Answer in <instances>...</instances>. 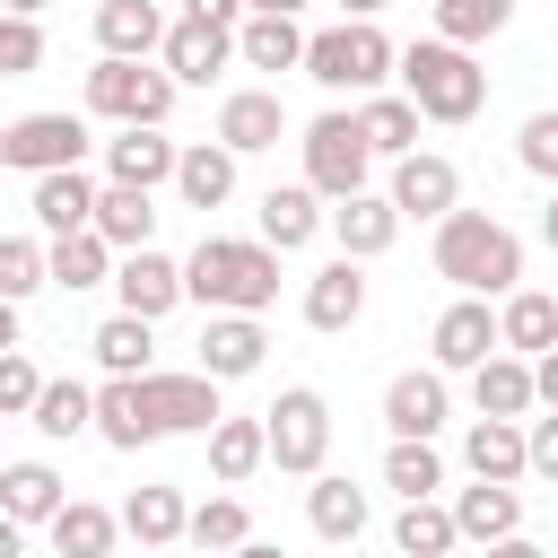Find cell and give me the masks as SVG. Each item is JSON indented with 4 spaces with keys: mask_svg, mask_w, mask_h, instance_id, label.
I'll return each mask as SVG.
<instances>
[{
    "mask_svg": "<svg viewBox=\"0 0 558 558\" xmlns=\"http://www.w3.org/2000/svg\"><path fill=\"white\" fill-rule=\"evenodd\" d=\"M227 410H218V384L192 366V375H105V392H96V436L113 445V453H140V445H157V436H209Z\"/></svg>",
    "mask_w": 558,
    "mask_h": 558,
    "instance_id": "1",
    "label": "cell"
},
{
    "mask_svg": "<svg viewBox=\"0 0 558 558\" xmlns=\"http://www.w3.org/2000/svg\"><path fill=\"white\" fill-rule=\"evenodd\" d=\"M183 296H201L209 314H262L279 305V253L262 235H201L183 262Z\"/></svg>",
    "mask_w": 558,
    "mask_h": 558,
    "instance_id": "2",
    "label": "cell"
},
{
    "mask_svg": "<svg viewBox=\"0 0 558 558\" xmlns=\"http://www.w3.org/2000/svg\"><path fill=\"white\" fill-rule=\"evenodd\" d=\"M436 279H453L462 296H514V279H523L514 227L488 209H445L436 218Z\"/></svg>",
    "mask_w": 558,
    "mask_h": 558,
    "instance_id": "3",
    "label": "cell"
},
{
    "mask_svg": "<svg viewBox=\"0 0 558 558\" xmlns=\"http://www.w3.org/2000/svg\"><path fill=\"white\" fill-rule=\"evenodd\" d=\"M392 78H401V96L418 105V122H471L480 105H488V70L462 52V44H410L401 61H392Z\"/></svg>",
    "mask_w": 558,
    "mask_h": 558,
    "instance_id": "4",
    "label": "cell"
},
{
    "mask_svg": "<svg viewBox=\"0 0 558 558\" xmlns=\"http://www.w3.org/2000/svg\"><path fill=\"white\" fill-rule=\"evenodd\" d=\"M392 35L384 26H357V17H340V26H323V35H305V78L323 87V96H384V78H392Z\"/></svg>",
    "mask_w": 558,
    "mask_h": 558,
    "instance_id": "5",
    "label": "cell"
},
{
    "mask_svg": "<svg viewBox=\"0 0 558 558\" xmlns=\"http://www.w3.org/2000/svg\"><path fill=\"white\" fill-rule=\"evenodd\" d=\"M87 113H105V122H122V131H166L174 78L148 70V61H96V70H87Z\"/></svg>",
    "mask_w": 558,
    "mask_h": 558,
    "instance_id": "6",
    "label": "cell"
},
{
    "mask_svg": "<svg viewBox=\"0 0 558 558\" xmlns=\"http://www.w3.org/2000/svg\"><path fill=\"white\" fill-rule=\"evenodd\" d=\"M366 166H375V148H366V131H357V113H314V122H305V192H314V201L366 192Z\"/></svg>",
    "mask_w": 558,
    "mask_h": 558,
    "instance_id": "7",
    "label": "cell"
},
{
    "mask_svg": "<svg viewBox=\"0 0 558 558\" xmlns=\"http://www.w3.org/2000/svg\"><path fill=\"white\" fill-rule=\"evenodd\" d=\"M262 436H270V462H279V471L314 480L323 453H331V401H323L314 384H288V392L262 410Z\"/></svg>",
    "mask_w": 558,
    "mask_h": 558,
    "instance_id": "8",
    "label": "cell"
},
{
    "mask_svg": "<svg viewBox=\"0 0 558 558\" xmlns=\"http://www.w3.org/2000/svg\"><path fill=\"white\" fill-rule=\"evenodd\" d=\"M227 61H235V26H209V17H166L157 70H166L174 87H209Z\"/></svg>",
    "mask_w": 558,
    "mask_h": 558,
    "instance_id": "9",
    "label": "cell"
},
{
    "mask_svg": "<svg viewBox=\"0 0 558 558\" xmlns=\"http://www.w3.org/2000/svg\"><path fill=\"white\" fill-rule=\"evenodd\" d=\"M445 418H453V384H445L436 366H410V375L384 384V427H392L401 445H427Z\"/></svg>",
    "mask_w": 558,
    "mask_h": 558,
    "instance_id": "10",
    "label": "cell"
},
{
    "mask_svg": "<svg viewBox=\"0 0 558 558\" xmlns=\"http://www.w3.org/2000/svg\"><path fill=\"white\" fill-rule=\"evenodd\" d=\"M78 157H87V122H78V113H17V122H9V166L61 174V166H78Z\"/></svg>",
    "mask_w": 558,
    "mask_h": 558,
    "instance_id": "11",
    "label": "cell"
},
{
    "mask_svg": "<svg viewBox=\"0 0 558 558\" xmlns=\"http://www.w3.org/2000/svg\"><path fill=\"white\" fill-rule=\"evenodd\" d=\"M401 218H445V209H462V174H453V157H436V148H410V157H392V192H384Z\"/></svg>",
    "mask_w": 558,
    "mask_h": 558,
    "instance_id": "12",
    "label": "cell"
},
{
    "mask_svg": "<svg viewBox=\"0 0 558 558\" xmlns=\"http://www.w3.org/2000/svg\"><path fill=\"white\" fill-rule=\"evenodd\" d=\"M113 296H122V314L157 323V314L183 305V262H166L157 244H148V253H122V262H113Z\"/></svg>",
    "mask_w": 558,
    "mask_h": 558,
    "instance_id": "13",
    "label": "cell"
},
{
    "mask_svg": "<svg viewBox=\"0 0 558 558\" xmlns=\"http://www.w3.org/2000/svg\"><path fill=\"white\" fill-rule=\"evenodd\" d=\"M480 357H497V314L488 296H453L436 314V375H471Z\"/></svg>",
    "mask_w": 558,
    "mask_h": 558,
    "instance_id": "14",
    "label": "cell"
},
{
    "mask_svg": "<svg viewBox=\"0 0 558 558\" xmlns=\"http://www.w3.org/2000/svg\"><path fill=\"white\" fill-rule=\"evenodd\" d=\"M279 131H288V105L270 87H235L218 105V148L227 157H262V148H279Z\"/></svg>",
    "mask_w": 558,
    "mask_h": 558,
    "instance_id": "15",
    "label": "cell"
},
{
    "mask_svg": "<svg viewBox=\"0 0 558 558\" xmlns=\"http://www.w3.org/2000/svg\"><path fill=\"white\" fill-rule=\"evenodd\" d=\"M262 349H270L262 314H209V331H201V375H209V384H244V375L262 366Z\"/></svg>",
    "mask_w": 558,
    "mask_h": 558,
    "instance_id": "16",
    "label": "cell"
},
{
    "mask_svg": "<svg viewBox=\"0 0 558 558\" xmlns=\"http://www.w3.org/2000/svg\"><path fill=\"white\" fill-rule=\"evenodd\" d=\"M174 140L166 131H122V140H105V183H122V192H157V183H174Z\"/></svg>",
    "mask_w": 558,
    "mask_h": 558,
    "instance_id": "17",
    "label": "cell"
},
{
    "mask_svg": "<svg viewBox=\"0 0 558 558\" xmlns=\"http://www.w3.org/2000/svg\"><path fill=\"white\" fill-rule=\"evenodd\" d=\"M445 514H453V541H480V549H488V541H506V532H523V488H497V480H471V488H462V497H453Z\"/></svg>",
    "mask_w": 558,
    "mask_h": 558,
    "instance_id": "18",
    "label": "cell"
},
{
    "mask_svg": "<svg viewBox=\"0 0 558 558\" xmlns=\"http://www.w3.org/2000/svg\"><path fill=\"white\" fill-rule=\"evenodd\" d=\"M70 506V480L52 462H0V514L26 532V523H52Z\"/></svg>",
    "mask_w": 558,
    "mask_h": 558,
    "instance_id": "19",
    "label": "cell"
},
{
    "mask_svg": "<svg viewBox=\"0 0 558 558\" xmlns=\"http://www.w3.org/2000/svg\"><path fill=\"white\" fill-rule=\"evenodd\" d=\"M166 44V9L157 0H105L96 9V52L105 61H148Z\"/></svg>",
    "mask_w": 558,
    "mask_h": 558,
    "instance_id": "20",
    "label": "cell"
},
{
    "mask_svg": "<svg viewBox=\"0 0 558 558\" xmlns=\"http://www.w3.org/2000/svg\"><path fill=\"white\" fill-rule=\"evenodd\" d=\"M357 314H366V270L340 253V262H323V270L305 279V323H314V331H349Z\"/></svg>",
    "mask_w": 558,
    "mask_h": 558,
    "instance_id": "21",
    "label": "cell"
},
{
    "mask_svg": "<svg viewBox=\"0 0 558 558\" xmlns=\"http://www.w3.org/2000/svg\"><path fill=\"white\" fill-rule=\"evenodd\" d=\"M96 192H105V183H87L78 166H61V174H35V227H44V235H87V218H96Z\"/></svg>",
    "mask_w": 558,
    "mask_h": 558,
    "instance_id": "22",
    "label": "cell"
},
{
    "mask_svg": "<svg viewBox=\"0 0 558 558\" xmlns=\"http://www.w3.org/2000/svg\"><path fill=\"white\" fill-rule=\"evenodd\" d=\"M253 218H262V244H270V253H296V244L323 235V201H314L305 183H270Z\"/></svg>",
    "mask_w": 558,
    "mask_h": 558,
    "instance_id": "23",
    "label": "cell"
},
{
    "mask_svg": "<svg viewBox=\"0 0 558 558\" xmlns=\"http://www.w3.org/2000/svg\"><path fill=\"white\" fill-rule=\"evenodd\" d=\"M331 235H340V253H349V262H375V253L401 235V209H392L384 192H349V201L331 209Z\"/></svg>",
    "mask_w": 558,
    "mask_h": 558,
    "instance_id": "24",
    "label": "cell"
},
{
    "mask_svg": "<svg viewBox=\"0 0 558 558\" xmlns=\"http://www.w3.org/2000/svg\"><path fill=\"white\" fill-rule=\"evenodd\" d=\"M140 549H174L183 541V523H192V506H183V488H166V480H148V488H131V506L113 514Z\"/></svg>",
    "mask_w": 558,
    "mask_h": 558,
    "instance_id": "25",
    "label": "cell"
},
{
    "mask_svg": "<svg viewBox=\"0 0 558 558\" xmlns=\"http://www.w3.org/2000/svg\"><path fill=\"white\" fill-rule=\"evenodd\" d=\"M87 227L113 244V262H122V253H148V235H157V201H148V192H122V183H105Z\"/></svg>",
    "mask_w": 558,
    "mask_h": 558,
    "instance_id": "26",
    "label": "cell"
},
{
    "mask_svg": "<svg viewBox=\"0 0 558 558\" xmlns=\"http://www.w3.org/2000/svg\"><path fill=\"white\" fill-rule=\"evenodd\" d=\"M497 349H514V357H541V349H558V296H541V288H514V296L497 305Z\"/></svg>",
    "mask_w": 558,
    "mask_h": 558,
    "instance_id": "27",
    "label": "cell"
},
{
    "mask_svg": "<svg viewBox=\"0 0 558 558\" xmlns=\"http://www.w3.org/2000/svg\"><path fill=\"white\" fill-rule=\"evenodd\" d=\"M471 401H480V418H523L532 410V357H514V349L480 357L471 366Z\"/></svg>",
    "mask_w": 558,
    "mask_h": 558,
    "instance_id": "28",
    "label": "cell"
},
{
    "mask_svg": "<svg viewBox=\"0 0 558 558\" xmlns=\"http://www.w3.org/2000/svg\"><path fill=\"white\" fill-rule=\"evenodd\" d=\"M462 462H471V480H497V488H514V480H523V418H471V436H462Z\"/></svg>",
    "mask_w": 558,
    "mask_h": 558,
    "instance_id": "29",
    "label": "cell"
},
{
    "mask_svg": "<svg viewBox=\"0 0 558 558\" xmlns=\"http://www.w3.org/2000/svg\"><path fill=\"white\" fill-rule=\"evenodd\" d=\"M44 279L70 288V296H78V288H105V279H113V244H105L96 227H87V235H52V244H44Z\"/></svg>",
    "mask_w": 558,
    "mask_h": 558,
    "instance_id": "30",
    "label": "cell"
},
{
    "mask_svg": "<svg viewBox=\"0 0 558 558\" xmlns=\"http://www.w3.org/2000/svg\"><path fill=\"white\" fill-rule=\"evenodd\" d=\"M305 523H314L323 541H357V532H366V488L340 480V471H314V488H305Z\"/></svg>",
    "mask_w": 558,
    "mask_h": 558,
    "instance_id": "31",
    "label": "cell"
},
{
    "mask_svg": "<svg viewBox=\"0 0 558 558\" xmlns=\"http://www.w3.org/2000/svg\"><path fill=\"white\" fill-rule=\"evenodd\" d=\"M174 192H183V209H218V201L235 192V157H227L218 140H192V148L174 157Z\"/></svg>",
    "mask_w": 558,
    "mask_h": 558,
    "instance_id": "32",
    "label": "cell"
},
{
    "mask_svg": "<svg viewBox=\"0 0 558 558\" xmlns=\"http://www.w3.org/2000/svg\"><path fill=\"white\" fill-rule=\"evenodd\" d=\"M262 462H270L262 418H218V427H209V471H218V488H244Z\"/></svg>",
    "mask_w": 558,
    "mask_h": 558,
    "instance_id": "33",
    "label": "cell"
},
{
    "mask_svg": "<svg viewBox=\"0 0 558 558\" xmlns=\"http://www.w3.org/2000/svg\"><path fill=\"white\" fill-rule=\"evenodd\" d=\"M44 532H52V549H61V558H113V541H122V523H113L105 506H87V497H70Z\"/></svg>",
    "mask_w": 558,
    "mask_h": 558,
    "instance_id": "34",
    "label": "cell"
},
{
    "mask_svg": "<svg viewBox=\"0 0 558 558\" xmlns=\"http://www.w3.org/2000/svg\"><path fill=\"white\" fill-rule=\"evenodd\" d=\"M235 61H253V70H296V61H305V26H296V17H244V26H235Z\"/></svg>",
    "mask_w": 558,
    "mask_h": 558,
    "instance_id": "35",
    "label": "cell"
},
{
    "mask_svg": "<svg viewBox=\"0 0 558 558\" xmlns=\"http://www.w3.org/2000/svg\"><path fill=\"white\" fill-rule=\"evenodd\" d=\"M26 418H35L52 445H61V436H87V427H96V392H87V384H70V375H44V392H35V410H26Z\"/></svg>",
    "mask_w": 558,
    "mask_h": 558,
    "instance_id": "36",
    "label": "cell"
},
{
    "mask_svg": "<svg viewBox=\"0 0 558 558\" xmlns=\"http://www.w3.org/2000/svg\"><path fill=\"white\" fill-rule=\"evenodd\" d=\"M392 549H401V558H453L462 541H453V514H445L436 497H410V506L392 514Z\"/></svg>",
    "mask_w": 558,
    "mask_h": 558,
    "instance_id": "37",
    "label": "cell"
},
{
    "mask_svg": "<svg viewBox=\"0 0 558 558\" xmlns=\"http://www.w3.org/2000/svg\"><path fill=\"white\" fill-rule=\"evenodd\" d=\"M357 131H366L375 157H410V148H418V105H410V96H366V105H357Z\"/></svg>",
    "mask_w": 558,
    "mask_h": 558,
    "instance_id": "38",
    "label": "cell"
},
{
    "mask_svg": "<svg viewBox=\"0 0 558 558\" xmlns=\"http://www.w3.org/2000/svg\"><path fill=\"white\" fill-rule=\"evenodd\" d=\"M514 26V0H436V44H488V35H506Z\"/></svg>",
    "mask_w": 558,
    "mask_h": 558,
    "instance_id": "39",
    "label": "cell"
},
{
    "mask_svg": "<svg viewBox=\"0 0 558 558\" xmlns=\"http://www.w3.org/2000/svg\"><path fill=\"white\" fill-rule=\"evenodd\" d=\"M87 349H96L105 375H148V323H140V314H105Z\"/></svg>",
    "mask_w": 558,
    "mask_h": 558,
    "instance_id": "40",
    "label": "cell"
},
{
    "mask_svg": "<svg viewBox=\"0 0 558 558\" xmlns=\"http://www.w3.org/2000/svg\"><path fill=\"white\" fill-rule=\"evenodd\" d=\"M183 541L192 549H244L253 541V514H244V497H209V506H192V523H183Z\"/></svg>",
    "mask_w": 558,
    "mask_h": 558,
    "instance_id": "41",
    "label": "cell"
},
{
    "mask_svg": "<svg viewBox=\"0 0 558 558\" xmlns=\"http://www.w3.org/2000/svg\"><path fill=\"white\" fill-rule=\"evenodd\" d=\"M384 488H401V506H410V497H436V488H445L436 445H401V436H392V453H384Z\"/></svg>",
    "mask_w": 558,
    "mask_h": 558,
    "instance_id": "42",
    "label": "cell"
},
{
    "mask_svg": "<svg viewBox=\"0 0 558 558\" xmlns=\"http://www.w3.org/2000/svg\"><path fill=\"white\" fill-rule=\"evenodd\" d=\"M35 288H52L44 279V244L35 235H0V305H26Z\"/></svg>",
    "mask_w": 558,
    "mask_h": 558,
    "instance_id": "43",
    "label": "cell"
},
{
    "mask_svg": "<svg viewBox=\"0 0 558 558\" xmlns=\"http://www.w3.org/2000/svg\"><path fill=\"white\" fill-rule=\"evenodd\" d=\"M35 392H44V366H35L26 349H0V418H26Z\"/></svg>",
    "mask_w": 558,
    "mask_h": 558,
    "instance_id": "44",
    "label": "cell"
},
{
    "mask_svg": "<svg viewBox=\"0 0 558 558\" xmlns=\"http://www.w3.org/2000/svg\"><path fill=\"white\" fill-rule=\"evenodd\" d=\"M26 70H44V26L0 9V78H26Z\"/></svg>",
    "mask_w": 558,
    "mask_h": 558,
    "instance_id": "45",
    "label": "cell"
},
{
    "mask_svg": "<svg viewBox=\"0 0 558 558\" xmlns=\"http://www.w3.org/2000/svg\"><path fill=\"white\" fill-rule=\"evenodd\" d=\"M514 157H523V174H541V183H558V105L523 122V140H514Z\"/></svg>",
    "mask_w": 558,
    "mask_h": 558,
    "instance_id": "46",
    "label": "cell"
},
{
    "mask_svg": "<svg viewBox=\"0 0 558 558\" xmlns=\"http://www.w3.org/2000/svg\"><path fill=\"white\" fill-rule=\"evenodd\" d=\"M523 471H532V480H558V410L523 427Z\"/></svg>",
    "mask_w": 558,
    "mask_h": 558,
    "instance_id": "47",
    "label": "cell"
},
{
    "mask_svg": "<svg viewBox=\"0 0 558 558\" xmlns=\"http://www.w3.org/2000/svg\"><path fill=\"white\" fill-rule=\"evenodd\" d=\"M532 401H541V410H558V349H541V357H532Z\"/></svg>",
    "mask_w": 558,
    "mask_h": 558,
    "instance_id": "48",
    "label": "cell"
},
{
    "mask_svg": "<svg viewBox=\"0 0 558 558\" xmlns=\"http://www.w3.org/2000/svg\"><path fill=\"white\" fill-rule=\"evenodd\" d=\"M183 17H209V26H244V0H183Z\"/></svg>",
    "mask_w": 558,
    "mask_h": 558,
    "instance_id": "49",
    "label": "cell"
},
{
    "mask_svg": "<svg viewBox=\"0 0 558 558\" xmlns=\"http://www.w3.org/2000/svg\"><path fill=\"white\" fill-rule=\"evenodd\" d=\"M488 558H541V541H523V532H506V541H488Z\"/></svg>",
    "mask_w": 558,
    "mask_h": 558,
    "instance_id": "50",
    "label": "cell"
},
{
    "mask_svg": "<svg viewBox=\"0 0 558 558\" xmlns=\"http://www.w3.org/2000/svg\"><path fill=\"white\" fill-rule=\"evenodd\" d=\"M305 0H244V17H296Z\"/></svg>",
    "mask_w": 558,
    "mask_h": 558,
    "instance_id": "51",
    "label": "cell"
},
{
    "mask_svg": "<svg viewBox=\"0 0 558 558\" xmlns=\"http://www.w3.org/2000/svg\"><path fill=\"white\" fill-rule=\"evenodd\" d=\"M0 558H26V532H17L9 514H0Z\"/></svg>",
    "mask_w": 558,
    "mask_h": 558,
    "instance_id": "52",
    "label": "cell"
},
{
    "mask_svg": "<svg viewBox=\"0 0 558 558\" xmlns=\"http://www.w3.org/2000/svg\"><path fill=\"white\" fill-rule=\"evenodd\" d=\"M541 244L558 253V192H549V209H541Z\"/></svg>",
    "mask_w": 558,
    "mask_h": 558,
    "instance_id": "53",
    "label": "cell"
},
{
    "mask_svg": "<svg viewBox=\"0 0 558 558\" xmlns=\"http://www.w3.org/2000/svg\"><path fill=\"white\" fill-rule=\"evenodd\" d=\"M375 9H384V0H340V17H357V26H375Z\"/></svg>",
    "mask_w": 558,
    "mask_h": 558,
    "instance_id": "54",
    "label": "cell"
},
{
    "mask_svg": "<svg viewBox=\"0 0 558 558\" xmlns=\"http://www.w3.org/2000/svg\"><path fill=\"white\" fill-rule=\"evenodd\" d=\"M0 9H9V17H44L52 0H0Z\"/></svg>",
    "mask_w": 558,
    "mask_h": 558,
    "instance_id": "55",
    "label": "cell"
},
{
    "mask_svg": "<svg viewBox=\"0 0 558 558\" xmlns=\"http://www.w3.org/2000/svg\"><path fill=\"white\" fill-rule=\"evenodd\" d=\"M227 558H288V549H270V541H244V549H227Z\"/></svg>",
    "mask_w": 558,
    "mask_h": 558,
    "instance_id": "56",
    "label": "cell"
},
{
    "mask_svg": "<svg viewBox=\"0 0 558 558\" xmlns=\"http://www.w3.org/2000/svg\"><path fill=\"white\" fill-rule=\"evenodd\" d=\"M0 349H17V305H0Z\"/></svg>",
    "mask_w": 558,
    "mask_h": 558,
    "instance_id": "57",
    "label": "cell"
},
{
    "mask_svg": "<svg viewBox=\"0 0 558 558\" xmlns=\"http://www.w3.org/2000/svg\"><path fill=\"white\" fill-rule=\"evenodd\" d=\"M0 166H9V122H0Z\"/></svg>",
    "mask_w": 558,
    "mask_h": 558,
    "instance_id": "58",
    "label": "cell"
}]
</instances>
